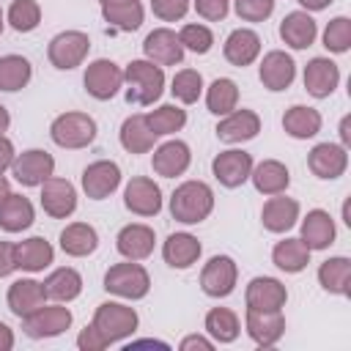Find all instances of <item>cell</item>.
I'll use <instances>...</instances> for the list:
<instances>
[{"label": "cell", "mask_w": 351, "mask_h": 351, "mask_svg": "<svg viewBox=\"0 0 351 351\" xmlns=\"http://www.w3.org/2000/svg\"><path fill=\"white\" fill-rule=\"evenodd\" d=\"M192 162V154H189V145L181 143V140H167L162 143L156 151H154V173L162 176V178H176L181 176Z\"/></svg>", "instance_id": "603a6c76"}, {"label": "cell", "mask_w": 351, "mask_h": 351, "mask_svg": "<svg viewBox=\"0 0 351 351\" xmlns=\"http://www.w3.org/2000/svg\"><path fill=\"white\" fill-rule=\"evenodd\" d=\"M33 225V203L25 195H8L0 206V228L8 233H19Z\"/></svg>", "instance_id": "8d00e7d4"}, {"label": "cell", "mask_w": 351, "mask_h": 351, "mask_svg": "<svg viewBox=\"0 0 351 351\" xmlns=\"http://www.w3.org/2000/svg\"><path fill=\"white\" fill-rule=\"evenodd\" d=\"M258 77H261L263 88H269L274 93L277 90H285V88H291V82L296 77V63L282 49H271V52L263 55L261 69H258Z\"/></svg>", "instance_id": "2e32d148"}, {"label": "cell", "mask_w": 351, "mask_h": 351, "mask_svg": "<svg viewBox=\"0 0 351 351\" xmlns=\"http://www.w3.org/2000/svg\"><path fill=\"white\" fill-rule=\"evenodd\" d=\"M14 156H16V154H14V143L0 134V173H5V170L11 167Z\"/></svg>", "instance_id": "db71d44e"}, {"label": "cell", "mask_w": 351, "mask_h": 351, "mask_svg": "<svg viewBox=\"0 0 351 351\" xmlns=\"http://www.w3.org/2000/svg\"><path fill=\"white\" fill-rule=\"evenodd\" d=\"M71 326V310L60 307V304H44L36 313L22 318V329L27 337H58Z\"/></svg>", "instance_id": "52a82bcc"}, {"label": "cell", "mask_w": 351, "mask_h": 351, "mask_svg": "<svg viewBox=\"0 0 351 351\" xmlns=\"http://www.w3.org/2000/svg\"><path fill=\"white\" fill-rule=\"evenodd\" d=\"M5 299H8V310L16 318H25V315L36 313L38 307H44L47 293H44V285L36 280H16V282H11Z\"/></svg>", "instance_id": "484cf974"}, {"label": "cell", "mask_w": 351, "mask_h": 351, "mask_svg": "<svg viewBox=\"0 0 351 351\" xmlns=\"http://www.w3.org/2000/svg\"><path fill=\"white\" fill-rule=\"evenodd\" d=\"M299 219V203L293 197H282L280 195H271L266 203H263V211H261V222L266 230L271 233H285L296 225Z\"/></svg>", "instance_id": "cb8c5ba5"}, {"label": "cell", "mask_w": 351, "mask_h": 351, "mask_svg": "<svg viewBox=\"0 0 351 351\" xmlns=\"http://www.w3.org/2000/svg\"><path fill=\"white\" fill-rule=\"evenodd\" d=\"M8 123H11V115H8V110L0 104V134L8 129Z\"/></svg>", "instance_id": "91938a15"}, {"label": "cell", "mask_w": 351, "mask_h": 351, "mask_svg": "<svg viewBox=\"0 0 351 351\" xmlns=\"http://www.w3.org/2000/svg\"><path fill=\"white\" fill-rule=\"evenodd\" d=\"M104 291H110V293H115L121 299H143L151 291V277L134 261L115 263L104 274Z\"/></svg>", "instance_id": "277c9868"}, {"label": "cell", "mask_w": 351, "mask_h": 351, "mask_svg": "<svg viewBox=\"0 0 351 351\" xmlns=\"http://www.w3.org/2000/svg\"><path fill=\"white\" fill-rule=\"evenodd\" d=\"M30 60L22 55H5L0 58V90H19L30 82Z\"/></svg>", "instance_id": "60d3db41"}, {"label": "cell", "mask_w": 351, "mask_h": 351, "mask_svg": "<svg viewBox=\"0 0 351 351\" xmlns=\"http://www.w3.org/2000/svg\"><path fill=\"white\" fill-rule=\"evenodd\" d=\"M101 16H104L107 25H112L118 30H137L143 25V5L137 0L101 5Z\"/></svg>", "instance_id": "b9f144b4"}, {"label": "cell", "mask_w": 351, "mask_h": 351, "mask_svg": "<svg viewBox=\"0 0 351 351\" xmlns=\"http://www.w3.org/2000/svg\"><path fill=\"white\" fill-rule=\"evenodd\" d=\"M170 90H173V96H176L178 101L195 104V101L200 99V93H203V77H200V71H195V69H181V71H176V77H173V82H170Z\"/></svg>", "instance_id": "ee69618b"}, {"label": "cell", "mask_w": 351, "mask_h": 351, "mask_svg": "<svg viewBox=\"0 0 351 351\" xmlns=\"http://www.w3.org/2000/svg\"><path fill=\"white\" fill-rule=\"evenodd\" d=\"M214 211V192L203 181H184L170 195V214L184 225H197Z\"/></svg>", "instance_id": "6da1fadb"}, {"label": "cell", "mask_w": 351, "mask_h": 351, "mask_svg": "<svg viewBox=\"0 0 351 351\" xmlns=\"http://www.w3.org/2000/svg\"><path fill=\"white\" fill-rule=\"evenodd\" d=\"M49 137L60 148H85L96 140V121L88 112H63L52 121Z\"/></svg>", "instance_id": "3957f363"}, {"label": "cell", "mask_w": 351, "mask_h": 351, "mask_svg": "<svg viewBox=\"0 0 351 351\" xmlns=\"http://www.w3.org/2000/svg\"><path fill=\"white\" fill-rule=\"evenodd\" d=\"M302 241L310 250H326L335 241V219L329 217V211L324 208L307 211V217L302 219Z\"/></svg>", "instance_id": "f546056e"}, {"label": "cell", "mask_w": 351, "mask_h": 351, "mask_svg": "<svg viewBox=\"0 0 351 351\" xmlns=\"http://www.w3.org/2000/svg\"><path fill=\"white\" fill-rule=\"evenodd\" d=\"M285 332V318L280 310H255L247 307V335L258 346H274Z\"/></svg>", "instance_id": "ac0fdd59"}, {"label": "cell", "mask_w": 351, "mask_h": 351, "mask_svg": "<svg viewBox=\"0 0 351 351\" xmlns=\"http://www.w3.org/2000/svg\"><path fill=\"white\" fill-rule=\"evenodd\" d=\"M200 252H203V247L192 233H170L162 247V258L173 269H189L192 263H197Z\"/></svg>", "instance_id": "83f0119b"}, {"label": "cell", "mask_w": 351, "mask_h": 351, "mask_svg": "<svg viewBox=\"0 0 351 351\" xmlns=\"http://www.w3.org/2000/svg\"><path fill=\"white\" fill-rule=\"evenodd\" d=\"M41 22V8L36 0H14L8 8V25L16 33H30Z\"/></svg>", "instance_id": "f6af8a7d"}, {"label": "cell", "mask_w": 351, "mask_h": 351, "mask_svg": "<svg viewBox=\"0 0 351 351\" xmlns=\"http://www.w3.org/2000/svg\"><path fill=\"white\" fill-rule=\"evenodd\" d=\"M211 173H214V178L222 186L236 189V186H241L250 178V173H252V156L247 151H236V148L222 151V154L214 156Z\"/></svg>", "instance_id": "4fadbf2b"}, {"label": "cell", "mask_w": 351, "mask_h": 351, "mask_svg": "<svg viewBox=\"0 0 351 351\" xmlns=\"http://www.w3.org/2000/svg\"><path fill=\"white\" fill-rule=\"evenodd\" d=\"M299 3H302L307 11H321V8H326L332 0H299Z\"/></svg>", "instance_id": "680465c9"}, {"label": "cell", "mask_w": 351, "mask_h": 351, "mask_svg": "<svg viewBox=\"0 0 351 351\" xmlns=\"http://www.w3.org/2000/svg\"><path fill=\"white\" fill-rule=\"evenodd\" d=\"M41 208L52 217V219H66L74 214L77 208V189L71 186V181L49 176L41 184Z\"/></svg>", "instance_id": "8fae6325"}, {"label": "cell", "mask_w": 351, "mask_h": 351, "mask_svg": "<svg viewBox=\"0 0 351 351\" xmlns=\"http://www.w3.org/2000/svg\"><path fill=\"white\" fill-rule=\"evenodd\" d=\"M236 14L244 22H263L274 11V0H233Z\"/></svg>", "instance_id": "c3c4849f"}, {"label": "cell", "mask_w": 351, "mask_h": 351, "mask_svg": "<svg viewBox=\"0 0 351 351\" xmlns=\"http://www.w3.org/2000/svg\"><path fill=\"white\" fill-rule=\"evenodd\" d=\"M82 82H85V90H88L93 99L107 101V99H112V96L121 90V85H123V69L115 66V63L107 60V58H99V60L88 63Z\"/></svg>", "instance_id": "ba28073f"}, {"label": "cell", "mask_w": 351, "mask_h": 351, "mask_svg": "<svg viewBox=\"0 0 351 351\" xmlns=\"http://www.w3.org/2000/svg\"><path fill=\"white\" fill-rule=\"evenodd\" d=\"M121 184V167L110 159H99V162H90L85 170H82V189L90 200H104L110 197Z\"/></svg>", "instance_id": "5bb4252c"}, {"label": "cell", "mask_w": 351, "mask_h": 351, "mask_svg": "<svg viewBox=\"0 0 351 351\" xmlns=\"http://www.w3.org/2000/svg\"><path fill=\"white\" fill-rule=\"evenodd\" d=\"M14 348V332L0 321V351H11Z\"/></svg>", "instance_id": "9f6ffc18"}, {"label": "cell", "mask_w": 351, "mask_h": 351, "mask_svg": "<svg viewBox=\"0 0 351 351\" xmlns=\"http://www.w3.org/2000/svg\"><path fill=\"white\" fill-rule=\"evenodd\" d=\"M195 11L208 22H219L228 16V0H195Z\"/></svg>", "instance_id": "f907efd6"}, {"label": "cell", "mask_w": 351, "mask_h": 351, "mask_svg": "<svg viewBox=\"0 0 351 351\" xmlns=\"http://www.w3.org/2000/svg\"><path fill=\"white\" fill-rule=\"evenodd\" d=\"M236 104H239V88H236L233 80L219 77V80H214L208 85V90H206V107H208V112L228 115L230 110H236Z\"/></svg>", "instance_id": "f35d334b"}, {"label": "cell", "mask_w": 351, "mask_h": 351, "mask_svg": "<svg viewBox=\"0 0 351 351\" xmlns=\"http://www.w3.org/2000/svg\"><path fill=\"white\" fill-rule=\"evenodd\" d=\"M156 143V134L151 132L145 115H129L121 123V145L129 154H148Z\"/></svg>", "instance_id": "e575fe53"}, {"label": "cell", "mask_w": 351, "mask_h": 351, "mask_svg": "<svg viewBox=\"0 0 351 351\" xmlns=\"http://www.w3.org/2000/svg\"><path fill=\"white\" fill-rule=\"evenodd\" d=\"M247 307L255 310H282L288 302V291L277 277H255L247 285Z\"/></svg>", "instance_id": "ffe728a7"}, {"label": "cell", "mask_w": 351, "mask_h": 351, "mask_svg": "<svg viewBox=\"0 0 351 351\" xmlns=\"http://www.w3.org/2000/svg\"><path fill=\"white\" fill-rule=\"evenodd\" d=\"M123 82H126V101L148 107L165 90V71L151 60H132L123 69Z\"/></svg>", "instance_id": "7a4b0ae2"}, {"label": "cell", "mask_w": 351, "mask_h": 351, "mask_svg": "<svg viewBox=\"0 0 351 351\" xmlns=\"http://www.w3.org/2000/svg\"><path fill=\"white\" fill-rule=\"evenodd\" d=\"M250 178H252V184H255V189L261 195H280L291 184L288 167L282 162H277V159H263L258 167H252Z\"/></svg>", "instance_id": "4dcf8cb0"}, {"label": "cell", "mask_w": 351, "mask_h": 351, "mask_svg": "<svg viewBox=\"0 0 351 351\" xmlns=\"http://www.w3.org/2000/svg\"><path fill=\"white\" fill-rule=\"evenodd\" d=\"M307 167L313 170V176L318 178H337L346 173L348 167V154H346V145H335V143H318L310 156H307Z\"/></svg>", "instance_id": "e0dca14e"}, {"label": "cell", "mask_w": 351, "mask_h": 351, "mask_svg": "<svg viewBox=\"0 0 351 351\" xmlns=\"http://www.w3.org/2000/svg\"><path fill=\"white\" fill-rule=\"evenodd\" d=\"M181 351H189V348H203V351H211L214 348V343L211 340H206L203 335H189V337H184L181 340V346H178Z\"/></svg>", "instance_id": "11a10c76"}, {"label": "cell", "mask_w": 351, "mask_h": 351, "mask_svg": "<svg viewBox=\"0 0 351 351\" xmlns=\"http://www.w3.org/2000/svg\"><path fill=\"white\" fill-rule=\"evenodd\" d=\"M222 52H225V60H228L230 66L244 69V66H250V63L261 55V38H258L255 30L239 27V30H233V33L225 38Z\"/></svg>", "instance_id": "d4e9b609"}, {"label": "cell", "mask_w": 351, "mask_h": 351, "mask_svg": "<svg viewBox=\"0 0 351 351\" xmlns=\"http://www.w3.org/2000/svg\"><path fill=\"white\" fill-rule=\"evenodd\" d=\"M93 326L101 332V337L110 343H118L137 329V313L121 302H104L93 313Z\"/></svg>", "instance_id": "5b68a950"}, {"label": "cell", "mask_w": 351, "mask_h": 351, "mask_svg": "<svg viewBox=\"0 0 351 351\" xmlns=\"http://www.w3.org/2000/svg\"><path fill=\"white\" fill-rule=\"evenodd\" d=\"M151 11L162 22H176L189 11V0H151Z\"/></svg>", "instance_id": "681fc988"}, {"label": "cell", "mask_w": 351, "mask_h": 351, "mask_svg": "<svg viewBox=\"0 0 351 351\" xmlns=\"http://www.w3.org/2000/svg\"><path fill=\"white\" fill-rule=\"evenodd\" d=\"M236 277H239L236 261L228 258V255H214V258L203 266V271H200V288H203L206 296L222 299V296L233 293Z\"/></svg>", "instance_id": "30bf717a"}, {"label": "cell", "mask_w": 351, "mask_h": 351, "mask_svg": "<svg viewBox=\"0 0 351 351\" xmlns=\"http://www.w3.org/2000/svg\"><path fill=\"white\" fill-rule=\"evenodd\" d=\"M123 206L137 217H156L162 211V189L151 178L137 176L123 189Z\"/></svg>", "instance_id": "7c38bea8"}, {"label": "cell", "mask_w": 351, "mask_h": 351, "mask_svg": "<svg viewBox=\"0 0 351 351\" xmlns=\"http://www.w3.org/2000/svg\"><path fill=\"white\" fill-rule=\"evenodd\" d=\"M206 332L217 340V343H233L241 332L239 326V315L228 307H214L206 313Z\"/></svg>", "instance_id": "ab89813d"}, {"label": "cell", "mask_w": 351, "mask_h": 351, "mask_svg": "<svg viewBox=\"0 0 351 351\" xmlns=\"http://www.w3.org/2000/svg\"><path fill=\"white\" fill-rule=\"evenodd\" d=\"M11 195V186H8V181L3 178V173H0V206L5 203V197Z\"/></svg>", "instance_id": "94428289"}, {"label": "cell", "mask_w": 351, "mask_h": 351, "mask_svg": "<svg viewBox=\"0 0 351 351\" xmlns=\"http://www.w3.org/2000/svg\"><path fill=\"white\" fill-rule=\"evenodd\" d=\"M178 41H181V47L184 49H192V52H197V55H206L208 49H211V44H214V33L206 27V25H184L181 27V33H178Z\"/></svg>", "instance_id": "7dc6e473"}, {"label": "cell", "mask_w": 351, "mask_h": 351, "mask_svg": "<svg viewBox=\"0 0 351 351\" xmlns=\"http://www.w3.org/2000/svg\"><path fill=\"white\" fill-rule=\"evenodd\" d=\"M261 132V118L252 110H230L219 123H217V137L222 143H247L258 137Z\"/></svg>", "instance_id": "d6986e66"}, {"label": "cell", "mask_w": 351, "mask_h": 351, "mask_svg": "<svg viewBox=\"0 0 351 351\" xmlns=\"http://www.w3.org/2000/svg\"><path fill=\"white\" fill-rule=\"evenodd\" d=\"M0 33H3V8H0Z\"/></svg>", "instance_id": "be15d7a7"}, {"label": "cell", "mask_w": 351, "mask_h": 351, "mask_svg": "<svg viewBox=\"0 0 351 351\" xmlns=\"http://www.w3.org/2000/svg\"><path fill=\"white\" fill-rule=\"evenodd\" d=\"M154 230L148 225H140V222H132V225H123L115 236V247L118 252L126 258V261H143L154 252Z\"/></svg>", "instance_id": "7402d4cb"}, {"label": "cell", "mask_w": 351, "mask_h": 351, "mask_svg": "<svg viewBox=\"0 0 351 351\" xmlns=\"http://www.w3.org/2000/svg\"><path fill=\"white\" fill-rule=\"evenodd\" d=\"M271 261H274L277 269H282L288 274H296V271H302L310 263V247L302 239L277 241L274 250H271Z\"/></svg>", "instance_id": "d590c367"}, {"label": "cell", "mask_w": 351, "mask_h": 351, "mask_svg": "<svg viewBox=\"0 0 351 351\" xmlns=\"http://www.w3.org/2000/svg\"><path fill=\"white\" fill-rule=\"evenodd\" d=\"M324 47L329 52H346L351 47V19L335 16L324 30Z\"/></svg>", "instance_id": "bcb514c9"}, {"label": "cell", "mask_w": 351, "mask_h": 351, "mask_svg": "<svg viewBox=\"0 0 351 351\" xmlns=\"http://www.w3.org/2000/svg\"><path fill=\"white\" fill-rule=\"evenodd\" d=\"M14 258H16V269H25V271H44L52 258H55V250L47 239L41 236H33V239H25L19 244H14Z\"/></svg>", "instance_id": "f1b7e54d"}, {"label": "cell", "mask_w": 351, "mask_h": 351, "mask_svg": "<svg viewBox=\"0 0 351 351\" xmlns=\"http://www.w3.org/2000/svg\"><path fill=\"white\" fill-rule=\"evenodd\" d=\"M77 346H80V351H101V348H107V340H104L101 332L90 324V326H85V329L80 332Z\"/></svg>", "instance_id": "816d5d0a"}, {"label": "cell", "mask_w": 351, "mask_h": 351, "mask_svg": "<svg viewBox=\"0 0 351 351\" xmlns=\"http://www.w3.org/2000/svg\"><path fill=\"white\" fill-rule=\"evenodd\" d=\"M101 5H112V3H129V0H99Z\"/></svg>", "instance_id": "6125c7cd"}, {"label": "cell", "mask_w": 351, "mask_h": 351, "mask_svg": "<svg viewBox=\"0 0 351 351\" xmlns=\"http://www.w3.org/2000/svg\"><path fill=\"white\" fill-rule=\"evenodd\" d=\"M318 282L324 285V291L346 296L348 293V282H351V261L343 258V255L324 261L318 266Z\"/></svg>", "instance_id": "74e56055"}, {"label": "cell", "mask_w": 351, "mask_h": 351, "mask_svg": "<svg viewBox=\"0 0 351 351\" xmlns=\"http://www.w3.org/2000/svg\"><path fill=\"white\" fill-rule=\"evenodd\" d=\"M143 52L156 66H176V63L184 60V47L178 41V36L173 30H167V27L151 30L145 36V41H143Z\"/></svg>", "instance_id": "9a60e30c"}, {"label": "cell", "mask_w": 351, "mask_h": 351, "mask_svg": "<svg viewBox=\"0 0 351 351\" xmlns=\"http://www.w3.org/2000/svg\"><path fill=\"white\" fill-rule=\"evenodd\" d=\"M145 121H148L151 132H154L156 137H162V134L181 132L184 123H186V112H184L181 107H176V104H162V107L151 110V112L145 115Z\"/></svg>", "instance_id": "7bdbcfd3"}, {"label": "cell", "mask_w": 351, "mask_h": 351, "mask_svg": "<svg viewBox=\"0 0 351 351\" xmlns=\"http://www.w3.org/2000/svg\"><path fill=\"white\" fill-rule=\"evenodd\" d=\"M88 49H90V38L82 30H63L49 41L47 58L55 69L69 71V69H77L85 60Z\"/></svg>", "instance_id": "8992f818"}, {"label": "cell", "mask_w": 351, "mask_h": 351, "mask_svg": "<svg viewBox=\"0 0 351 351\" xmlns=\"http://www.w3.org/2000/svg\"><path fill=\"white\" fill-rule=\"evenodd\" d=\"M282 129L296 140L315 137L321 132V112L313 107H304V104H293L282 115Z\"/></svg>", "instance_id": "836d02e7"}, {"label": "cell", "mask_w": 351, "mask_h": 351, "mask_svg": "<svg viewBox=\"0 0 351 351\" xmlns=\"http://www.w3.org/2000/svg\"><path fill=\"white\" fill-rule=\"evenodd\" d=\"M11 173L22 186H41L55 173V159H52V154L41 151V148H30V151H22L14 156Z\"/></svg>", "instance_id": "9c48e42d"}, {"label": "cell", "mask_w": 351, "mask_h": 351, "mask_svg": "<svg viewBox=\"0 0 351 351\" xmlns=\"http://www.w3.org/2000/svg\"><path fill=\"white\" fill-rule=\"evenodd\" d=\"M99 247V233L88 222H71L60 233V250L71 258H85Z\"/></svg>", "instance_id": "1f68e13d"}, {"label": "cell", "mask_w": 351, "mask_h": 351, "mask_svg": "<svg viewBox=\"0 0 351 351\" xmlns=\"http://www.w3.org/2000/svg\"><path fill=\"white\" fill-rule=\"evenodd\" d=\"M337 82H340V69H337L335 60H329V58H313L304 66V88H307L310 96L326 99L337 88Z\"/></svg>", "instance_id": "44dd1931"}, {"label": "cell", "mask_w": 351, "mask_h": 351, "mask_svg": "<svg viewBox=\"0 0 351 351\" xmlns=\"http://www.w3.org/2000/svg\"><path fill=\"white\" fill-rule=\"evenodd\" d=\"M14 269H16L14 244H11V241H0V277H8Z\"/></svg>", "instance_id": "f5cc1de1"}, {"label": "cell", "mask_w": 351, "mask_h": 351, "mask_svg": "<svg viewBox=\"0 0 351 351\" xmlns=\"http://www.w3.org/2000/svg\"><path fill=\"white\" fill-rule=\"evenodd\" d=\"M348 129H351V118L346 115V118L340 121V140H343V145H348V143H351V132H348Z\"/></svg>", "instance_id": "6f0895ef"}, {"label": "cell", "mask_w": 351, "mask_h": 351, "mask_svg": "<svg viewBox=\"0 0 351 351\" xmlns=\"http://www.w3.org/2000/svg\"><path fill=\"white\" fill-rule=\"evenodd\" d=\"M41 285H44L47 299H55V302H71V299H77L82 293V277L71 266L55 269Z\"/></svg>", "instance_id": "d6a6232c"}, {"label": "cell", "mask_w": 351, "mask_h": 351, "mask_svg": "<svg viewBox=\"0 0 351 351\" xmlns=\"http://www.w3.org/2000/svg\"><path fill=\"white\" fill-rule=\"evenodd\" d=\"M315 19L307 11H291L280 22V38L293 49H307L315 41Z\"/></svg>", "instance_id": "4316f807"}]
</instances>
